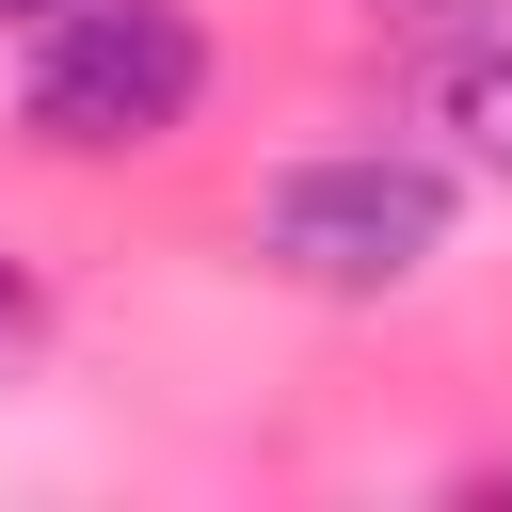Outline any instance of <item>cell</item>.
I'll return each mask as SVG.
<instances>
[{"label":"cell","mask_w":512,"mask_h":512,"mask_svg":"<svg viewBox=\"0 0 512 512\" xmlns=\"http://www.w3.org/2000/svg\"><path fill=\"white\" fill-rule=\"evenodd\" d=\"M192 96H208V32H192V0H64V16H32V80H16V112H32L48 160L176 144Z\"/></svg>","instance_id":"1"},{"label":"cell","mask_w":512,"mask_h":512,"mask_svg":"<svg viewBox=\"0 0 512 512\" xmlns=\"http://www.w3.org/2000/svg\"><path fill=\"white\" fill-rule=\"evenodd\" d=\"M256 256L288 288H416L448 256V176L432 160H384V144H336V160H288L256 192Z\"/></svg>","instance_id":"2"},{"label":"cell","mask_w":512,"mask_h":512,"mask_svg":"<svg viewBox=\"0 0 512 512\" xmlns=\"http://www.w3.org/2000/svg\"><path fill=\"white\" fill-rule=\"evenodd\" d=\"M448 128H464V160L512 176V32H480V48L448 64Z\"/></svg>","instance_id":"3"},{"label":"cell","mask_w":512,"mask_h":512,"mask_svg":"<svg viewBox=\"0 0 512 512\" xmlns=\"http://www.w3.org/2000/svg\"><path fill=\"white\" fill-rule=\"evenodd\" d=\"M16 336H32V272L0 256V352H16Z\"/></svg>","instance_id":"4"},{"label":"cell","mask_w":512,"mask_h":512,"mask_svg":"<svg viewBox=\"0 0 512 512\" xmlns=\"http://www.w3.org/2000/svg\"><path fill=\"white\" fill-rule=\"evenodd\" d=\"M32 16H64V0H0V32H32Z\"/></svg>","instance_id":"5"}]
</instances>
